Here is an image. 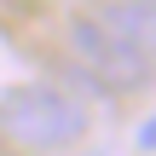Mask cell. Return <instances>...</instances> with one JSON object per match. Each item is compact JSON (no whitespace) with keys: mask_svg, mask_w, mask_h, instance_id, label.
<instances>
[{"mask_svg":"<svg viewBox=\"0 0 156 156\" xmlns=\"http://www.w3.org/2000/svg\"><path fill=\"white\" fill-rule=\"evenodd\" d=\"M69 52H75V64H81L98 87H110V93H139L156 75V64L116 29V23H104L98 12H87V17L69 23Z\"/></svg>","mask_w":156,"mask_h":156,"instance_id":"obj_2","label":"cell"},{"mask_svg":"<svg viewBox=\"0 0 156 156\" xmlns=\"http://www.w3.org/2000/svg\"><path fill=\"white\" fill-rule=\"evenodd\" d=\"M139 151H156V116L145 122V127H139Z\"/></svg>","mask_w":156,"mask_h":156,"instance_id":"obj_4","label":"cell"},{"mask_svg":"<svg viewBox=\"0 0 156 156\" xmlns=\"http://www.w3.org/2000/svg\"><path fill=\"white\" fill-rule=\"evenodd\" d=\"M0 133L17 151H64L87 133V104L58 81H23L0 98Z\"/></svg>","mask_w":156,"mask_h":156,"instance_id":"obj_1","label":"cell"},{"mask_svg":"<svg viewBox=\"0 0 156 156\" xmlns=\"http://www.w3.org/2000/svg\"><path fill=\"white\" fill-rule=\"evenodd\" d=\"M98 17L116 23V29L156 64V0H110V6H98Z\"/></svg>","mask_w":156,"mask_h":156,"instance_id":"obj_3","label":"cell"}]
</instances>
